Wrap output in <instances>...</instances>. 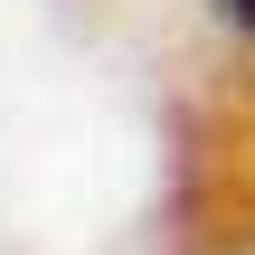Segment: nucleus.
<instances>
[{
  "label": "nucleus",
  "mask_w": 255,
  "mask_h": 255,
  "mask_svg": "<svg viewBox=\"0 0 255 255\" xmlns=\"http://www.w3.org/2000/svg\"><path fill=\"white\" fill-rule=\"evenodd\" d=\"M218 9H227V19H237V28H255V0H218Z\"/></svg>",
  "instance_id": "1"
}]
</instances>
